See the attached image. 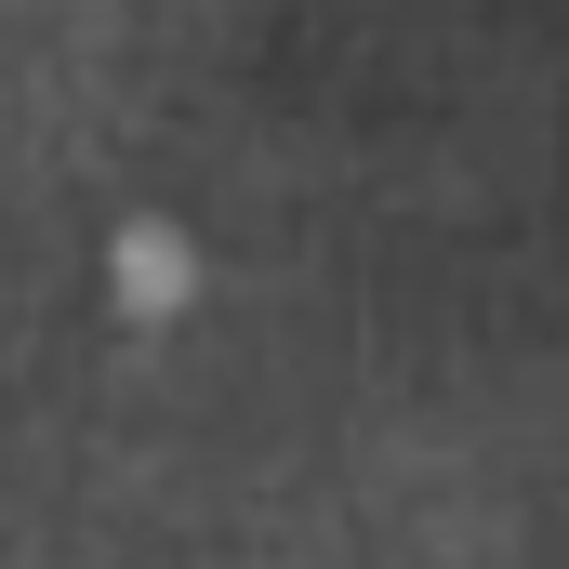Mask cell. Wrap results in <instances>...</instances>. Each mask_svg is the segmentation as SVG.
I'll use <instances>...</instances> for the list:
<instances>
[{
  "label": "cell",
  "instance_id": "cell-1",
  "mask_svg": "<svg viewBox=\"0 0 569 569\" xmlns=\"http://www.w3.org/2000/svg\"><path fill=\"white\" fill-rule=\"evenodd\" d=\"M120 291H133V305H172V291H186V239H172V226H133V239H120Z\"/></svg>",
  "mask_w": 569,
  "mask_h": 569
}]
</instances>
